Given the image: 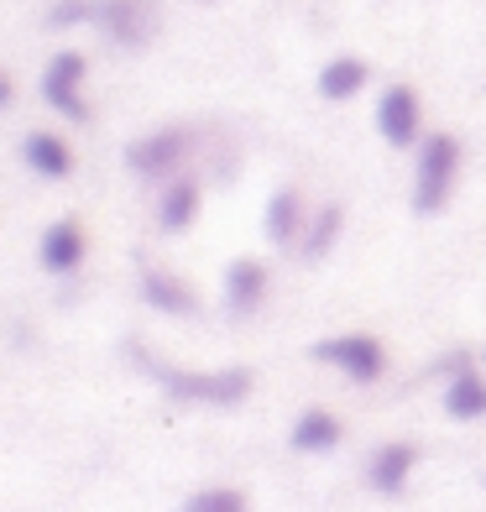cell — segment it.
Returning a JSON list of instances; mask_svg holds the SVG:
<instances>
[{
	"label": "cell",
	"instance_id": "cell-1",
	"mask_svg": "<svg viewBox=\"0 0 486 512\" xmlns=\"http://www.w3.org/2000/svg\"><path fill=\"white\" fill-rule=\"evenodd\" d=\"M152 377L162 382V392L178 403H204V408H236L246 392H251V371L246 366H230V371H173V366H157L152 356H136Z\"/></svg>",
	"mask_w": 486,
	"mask_h": 512
},
{
	"label": "cell",
	"instance_id": "cell-2",
	"mask_svg": "<svg viewBox=\"0 0 486 512\" xmlns=\"http://www.w3.org/2000/svg\"><path fill=\"white\" fill-rule=\"evenodd\" d=\"M460 178V136L429 131L419 142V162H413V215H439L455 194Z\"/></svg>",
	"mask_w": 486,
	"mask_h": 512
},
{
	"label": "cell",
	"instance_id": "cell-3",
	"mask_svg": "<svg viewBox=\"0 0 486 512\" xmlns=\"http://www.w3.org/2000/svg\"><path fill=\"white\" fill-rule=\"evenodd\" d=\"M189 152H194V131L189 126H157V131L136 136V142L126 147V168L136 178H147V183L178 178L183 162H189Z\"/></svg>",
	"mask_w": 486,
	"mask_h": 512
},
{
	"label": "cell",
	"instance_id": "cell-4",
	"mask_svg": "<svg viewBox=\"0 0 486 512\" xmlns=\"http://www.w3.org/2000/svg\"><path fill=\"white\" fill-rule=\"evenodd\" d=\"M84 74H89V63H84V53H74V48L53 53L48 68H42V100H48L63 121H89Z\"/></svg>",
	"mask_w": 486,
	"mask_h": 512
},
{
	"label": "cell",
	"instance_id": "cell-5",
	"mask_svg": "<svg viewBox=\"0 0 486 512\" xmlns=\"http://www.w3.org/2000/svg\"><path fill=\"white\" fill-rule=\"evenodd\" d=\"M314 361L345 371L351 382H377L382 371H387V351H382V340H377V335H366V330L319 340V345H314Z\"/></svg>",
	"mask_w": 486,
	"mask_h": 512
},
{
	"label": "cell",
	"instance_id": "cell-6",
	"mask_svg": "<svg viewBox=\"0 0 486 512\" xmlns=\"http://www.w3.org/2000/svg\"><path fill=\"white\" fill-rule=\"evenodd\" d=\"M89 27H100L115 48H147L162 27V16L152 0H95V21Z\"/></svg>",
	"mask_w": 486,
	"mask_h": 512
},
{
	"label": "cell",
	"instance_id": "cell-7",
	"mask_svg": "<svg viewBox=\"0 0 486 512\" xmlns=\"http://www.w3.org/2000/svg\"><path fill=\"white\" fill-rule=\"evenodd\" d=\"M377 131H382L387 147H419V142H424V105H419V89H413V84L382 89V100H377Z\"/></svg>",
	"mask_w": 486,
	"mask_h": 512
},
{
	"label": "cell",
	"instance_id": "cell-8",
	"mask_svg": "<svg viewBox=\"0 0 486 512\" xmlns=\"http://www.w3.org/2000/svg\"><path fill=\"white\" fill-rule=\"evenodd\" d=\"M84 256H89V236H84V225L74 215H63V220H53L48 230H42V246H37L42 272L68 277V272L84 267Z\"/></svg>",
	"mask_w": 486,
	"mask_h": 512
},
{
	"label": "cell",
	"instance_id": "cell-9",
	"mask_svg": "<svg viewBox=\"0 0 486 512\" xmlns=\"http://www.w3.org/2000/svg\"><path fill=\"white\" fill-rule=\"evenodd\" d=\"M267 288H272V277L257 256H236V262L225 267V309L230 314H241V319L257 314L267 304Z\"/></svg>",
	"mask_w": 486,
	"mask_h": 512
},
{
	"label": "cell",
	"instance_id": "cell-10",
	"mask_svg": "<svg viewBox=\"0 0 486 512\" xmlns=\"http://www.w3.org/2000/svg\"><path fill=\"white\" fill-rule=\"evenodd\" d=\"M413 465H419V450L403 445V439H392V445L372 450V460H366V481H372V492H382V497H403Z\"/></svg>",
	"mask_w": 486,
	"mask_h": 512
},
{
	"label": "cell",
	"instance_id": "cell-11",
	"mask_svg": "<svg viewBox=\"0 0 486 512\" xmlns=\"http://www.w3.org/2000/svg\"><path fill=\"white\" fill-rule=\"evenodd\" d=\"M304 225H309V204L298 189H277L262 209V230L272 246H298L304 241Z\"/></svg>",
	"mask_w": 486,
	"mask_h": 512
},
{
	"label": "cell",
	"instance_id": "cell-12",
	"mask_svg": "<svg viewBox=\"0 0 486 512\" xmlns=\"http://www.w3.org/2000/svg\"><path fill=\"white\" fill-rule=\"evenodd\" d=\"M142 304H147V309H157V314H173V319L199 314L194 288L183 283L178 272H162V267H147V272H142Z\"/></svg>",
	"mask_w": 486,
	"mask_h": 512
},
{
	"label": "cell",
	"instance_id": "cell-13",
	"mask_svg": "<svg viewBox=\"0 0 486 512\" xmlns=\"http://www.w3.org/2000/svg\"><path fill=\"white\" fill-rule=\"evenodd\" d=\"M21 157H27V168L37 178H53V183H63L74 173V147H68L58 131H32L27 142H21Z\"/></svg>",
	"mask_w": 486,
	"mask_h": 512
},
{
	"label": "cell",
	"instance_id": "cell-14",
	"mask_svg": "<svg viewBox=\"0 0 486 512\" xmlns=\"http://www.w3.org/2000/svg\"><path fill=\"white\" fill-rule=\"evenodd\" d=\"M288 439H293L298 455H330L340 439H345V429H340V418H335L330 408H304Z\"/></svg>",
	"mask_w": 486,
	"mask_h": 512
},
{
	"label": "cell",
	"instance_id": "cell-15",
	"mask_svg": "<svg viewBox=\"0 0 486 512\" xmlns=\"http://www.w3.org/2000/svg\"><path fill=\"white\" fill-rule=\"evenodd\" d=\"M199 220V183L194 178H168V189H162L157 199V225L168 230V236H178V230H189Z\"/></svg>",
	"mask_w": 486,
	"mask_h": 512
},
{
	"label": "cell",
	"instance_id": "cell-16",
	"mask_svg": "<svg viewBox=\"0 0 486 512\" xmlns=\"http://www.w3.org/2000/svg\"><path fill=\"white\" fill-rule=\"evenodd\" d=\"M366 79H372V68H366V58H351V53H340V58H330L319 68V95L324 100H356L361 89H366Z\"/></svg>",
	"mask_w": 486,
	"mask_h": 512
},
{
	"label": "cell",
	"instance_id": "cell-17",
	"mask_svg": "<svg viewBox=\"0 0 486 512\" xmlns=\"http://www.w3.org/2000/svg\"><path fill=\"white\" fill-rule=\"evenodd\" d=\"M445 413L460 418V424H476V418H486V377L476 366L455 371V377L445 382Z\"/></svg>",
	"mask_w": 486,
	"mask_h": 512
},
{
	"label": "cell",
	"instance_id": "cell-18",
	"mask_svg": "<svg viewBox=\"0 0 486 512\" xmlns=\"http://www.w3.org/2000/svg\"><path fill=\"white\" fill-rule=\"evenodd\" d=\"M340 230H345V204H319L309 225H304V241H298V251H304V262H324L330 256V246L340 241Z\"/></svg>",
	"mask_w": 486,
	"mask_h": 512
},
{
	"label": "cell",
	"instance_id": "cell-19",
	"mask_svg": "<svg viewBox=\"0 0 486 512\" xmlns=\"http://www.w3.org/2000/svg\"><path fill=\"white\" fill-rule=\"evenodd\" d=\"M183 512H246V492H236V486H204V492L183 502Z\"/></svg>",
	"mask_w": 486,
	"mask_h": 512
},
{
	"label": "cell",
	"instance_id": "cell-20",
	"mask_svg": "<svg viewBox=\"0 0 486 512\" xmlns=\"http://www.w3.org/2000/svg\"><path fill=\"white\" fill-rule=\"evenodd\" d=\"M16 100V84H11V74H6V68H0V110H6Z\"/></svg>",
	"mask_w": 486,
	"mask_h": 512
}]
</instances>
